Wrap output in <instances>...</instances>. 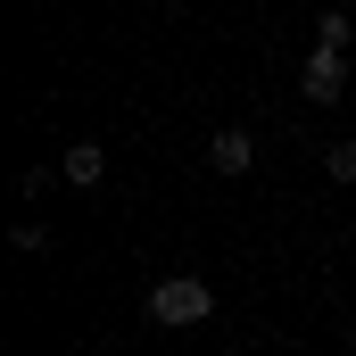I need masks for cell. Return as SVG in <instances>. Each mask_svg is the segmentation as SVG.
I'll use <instances>...</instances> for the list:
<instances>
[{
	"label": "cell",
	"instance_id": "1",
	"mask_svg": "<svg viewBox=\"0 0 356 356\" xmlns=\"http://www.w3.org/2000/svg\"><path fill=\"white\" fill-rule=\"evenodd\" d=\"M207 315H216V290H207L199 273L149 282V323H158V332H191V323H207Z\"/></svg>",
	"mask_w": 356,
	"mask_h": 356
},
{
	"label": "cell",
	"instance_id": "2",
	"mask_svg": "<svg viewBox=\"0 0 356 356\" xmlns=\"http://www.w3.org/2000/svg\"><path fill=\"white\" fill-rule=\"evenodd\" d=\"M298 91H307L315 108H332V99L348 91V50H332V42H315V50H307V75H298Z\"/></svg>",
	"mask_w": 356,
	"mask_h": 356
},
{
	"label": "cell",
	"instance_id": "3",
	"mask_svg": "<svg viewBox=\"0 0 356 356\" xmlns=\"http://www.w3.org/2000/svg\"><path fill=\"white\" fill-rule=\"evenodd\" d=\"M207 166H216V175H249V166H257V141H249V124H224V133H216V141H207Z\"/></svg>",
	"mask_w": 356,
	"mask_h": 356
},
{
	"label": "cell",
	"instance_id": "4",
	"mask_svg": "<svg viewBox=\"0 0 356 356\" xmlns=\"http://www.w3.org/2000/svg\"><path fill=\"white\" fill-rule=\"evenodd\" d=\"M58 166H67L75 191H91V182L108 175V141H67V158H58Z\"/></svg>",
	"mask_w": 356,
	"mask_h": 356
},
{
	"label": "cell",
	"instance_id": "5",
	"mask_svg": "<svg viewBox=\"0 0 356 356\" xmlns=\"http://www.w3.org/2000/svg\"><path fill=\"white\" fill-rule=\"evenodd\" d=\"M323 175H332V182H356V141H332V149H323Z\"/></svg>",
	"mask_w": 356,
	"mask_h": 356
},
{
	"label": "cell",
	"instance_id": "6",
	"mask_svg": "<svg viewBox=\"0 0 356 356\" xmlns=\"http://www.w3.org/2000/svg\"><path fill=\"white\" fill-rule=\"evenodd\" d=\"M315 42H332V50H348V42H356V25L340 17V8H332V17H315Z\"/></svg>",
	"mask_w": 356,
	"mask_h": 356
},
{
	"label": "cell",
	"instance_id": "7",
	"mask_svg": "<svg viewBox=\"0 0 356 356\" xmlns=\"http://www.w3.org/2000/svg\"><path fill=\"white\" fill-rule=\"evenodd\" d=\"M8 241H17V249H25V257H42V249H50V224H17V232H8Z\"/></svg>",
	"mask_w": 356,
	"mask_h": 356
},
{
	"label": "cell",
	"instance_id": "8",
	"mask_svg": "<svg viewBox=\"0 0 356 356\" xmlns=\"http://www.w3.org/2000/svg\"><path fill=\"white\" fill-rule=\"evenodd\" d=\"M340 348H348V356H356V323H348V340H340Z\"/></svg>",
	"mask_w": 356,
	"mask_h": 356
}]
</instances>
